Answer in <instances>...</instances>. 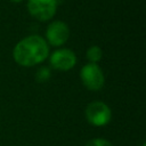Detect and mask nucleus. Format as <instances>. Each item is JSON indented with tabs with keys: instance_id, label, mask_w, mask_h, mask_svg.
I'll return each mask as SVG.
<instances>
[{
	"instance_id": "obj_1",
	"label": "nucleus",
	"mask_w": 146,
	"mask_h": 146,
	"mask_svg": "<svg viewBox=\"0 0 146 146\" xmlns=\"http://www.w3.org/2000/svg\"><path fill=\"white\" fill-rule=\"evenodd\" d=\"M49 54L47 41L40 35H29L22 39L14 48L13 56L22 66H33L43 62Z\"/></svg>"
},
{
	"instance_id": "obj_2",
	"label": "nucleus",
	"mask_w": 146,
	"mask_h": 146,
	"mask_svg": "<svg viewBox=\"0 0 146 146\" xmlns=\"http://www.w3.org/2000/svg\"><path fill=\"white\" fill-rule=\"evenodd\" d=\"M80 76H81L82 83L89 90L96 91L102 89V87L104 86L105 78H104L103 71L97 64L89 63L84 65L80 72Z\"/></svg>"
},
{
	"instance_id": "obj_3",
	"label": "nucleus",
	"mask_w": 146,
	"mask_h": 146,
	"mask_svg": "<svg viewBox=\"0 0 146 146\" xmlns=\"http://www.w3.org/2000/svg\"><path fill=\"white\" fill-rule=\"evenodd\" d=\"M27 9L29 13L38 21H49L56 13L57 0H29Z\"/></svg>"
},
{
	"instance_id": "obj_4",
	"label": "nucleus",
	"mask_w": 146,
	"mask_h": 146,
	"mask_svg": "<svg viewBox=\"0 0 146 146\" xmlns=\"http://www.w3.org/2000/svg\"><path fill=\"white\" fill-rule=\"evenodd\" d=\"M86 117L90 124L102 127L110 122L111 110L103 102H92L86 108Z\"/></svg>"
},
{
	"instance_id": "obj_5",
	"label": "nucleus",
	"mask_w": 146,
	"mask_h": 146,
	"mask_svg": "<svg viewBox=\"0 0 146 146\" xmlns=\"http://www.w3.org/2000/svg\"><path fill=\"white\" fill-rule=\"evenodd\" d=\"M47 41L55 47H59L64 44L68 36H70V29L68 26L60 21H55L50 23L46 31Z\"/></svg>"
},
{
	"instance_id": "obj_6",
	"label": "nucleus",
	"mask_w": 146,
	"mask_h": 146,
	"mask_svg": "<svg viewBox=\"0 0 146 146\" xmlns=\"http://www.w3.org/2000/svg\"><path fill=\"white\" fill-rule=\"evenodd\" d=\"M76 64V56L70 49L55 50L50 56V65L58 71H68Z\"/></svg>"
},
{
	"instance_id": "obj_7",
	"label": "nucleus",
	"mask_w": 146,
	"mask_h": 146,
	"mask_svg": "<svg viewBox=\"0 0 146 146\" xmlns=\"http://www.w3.org/2000/svg\"><path fill=\"white\" fill-rule=\"evenodd\" d=\"M102 56H103V52H102L100 47H98V46H91L87 50V58L90 63L97 64V62H99L102 59Z\"/></svg>"
},
{
	"instance_id": "obj_8",
	"label": "nucleus",
	"mask_w": 146,
	"mask_h": 146,
	"mask_svg": "<svg viewBox=\"0 0 146 146\" xmlns=\"http://www.w3.org/2000/svg\"><path fill=\"white\" fill-rule=\"evenodd\" d=\"M49 78H50V70H49L48 67H40V68L36 71L35 79H36L39 82H44V81H47Z\"/></svg>"
},
{
	"instance_id": "obj_9",
	"label": "nucleus",
	"mask_w": 146,
	"mask_h": 146,
	"mask_svg": "<svg viewBox=\"0 0 146 146\" xmlns=\"http://www.w3.org/2000/svg\"><path fill=\"white\" fill-rule=\"evenodd\" d=\"M84 146H113L108 140L103 139V138H95L89 140Z\"/></svg>"
},
{
	"instance_id": "obj_10",
	"label": "nucleus",
	"mask_w": 146,
	"mask_h": 146,
	"mask_svg": "<svg viewBox=\"0 0 146 146\" xmlns=\"http://www.w3.org/2000/svg\"><path fill=\"white\" fill-rule=\"evenodd\" d=\"M13 2H21V1H23V0H11Z\"/></svg>"
}]
</instances>
